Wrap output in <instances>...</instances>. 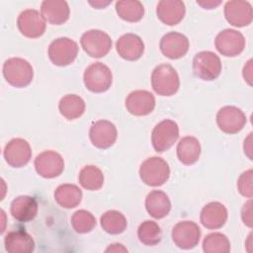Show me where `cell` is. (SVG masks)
Returning a JSON list of instances; mask_svg holds the SVG:
<instances>
[{"label":"cell","instance_id":"cell-1","mask_svg":"<svg viewBox=\"0 0 253 253\" xmlns=\"http://www.w3.org/2000/svg\"><path fill=\"white\" fill-rule=\"evenodd\" d=\"M3 76L13 87L28 86L34 78V69L29 61L21 57L8 58L3 64Z\"/></svg>","mask_w":253,"mask_h":253},{"label":"cell","instance_id":"cell-2","mask_svg":"<svg viewBox=\"0 0 253 253\" xmlns=\"http://www.w3.org/2000/svg\"><path fill=\"white\" fill-rule=\"evenodd\" d=\"M151 86L154 92L160 96H172L179 90V75L172 65L159 64L152 71Z\"/></svg>","mask_w":253,"mask_h":253},{"label":"cell","instance_id":"cell-3","mask_svg":"<svg viewBox=\"0 0 253 253\" xmlns=\"http://www.w3.org/2000/svg\"><path fill=\"white\" fill-rule=\"evenodd\" d=\"M170 176L168 163L161 157L152 156L145 159L139 167L141 181L150 187H159L165 184Z\"/></svg>","mask_w":253,"mask_h":253},{"label":"cell","instance_id":"cell-4","mask_svg":"<svg viewBox=\"0 0 253 253\" xmlns=\"http://www.w3.org/2000/svg\"><path fill=\"white\" fill-rule=\"evenodd\" d=\"M83 82L89 91L93 93H103L110 89L113 83L111 69L102 62L90 64L84 71Z\"/></svg>","mask_w":253,"mask_h":253},{"label":"cell","instance_id":"cell-5","mask_svg":"<svg viewBox=\"0 0 253 253\" xmlns=\"http://www.w3.org/2000/svg\"><path fill=\"white\" fill-rule=\"evenodd\" d=\"M221 68L220 58L210 50L198 52L193 59L194 74L205 81L216 79L221 72Z\"/></svg>","mask_w":253,"mask_h":253},{"label":"cell","instance_id":"cell-6","mask_svg":"<svg viewBox=\"0 0 253 253\" xmlns=\"http://www.w3.org/2000/svg\"><path fill=\"white\" fill-rule=\"evenodd\" d=\"M80 43L84 51L91 57L100 58L109 53L113 42L111 37L101 30H89L80 39Z\"/></svg>","mask_w":253,"mask_h":253},{"label":"cell","instance_id":"cell-7","mask_svg":"<svg viewBox=\"0 0 253 253\" xmlns=\"http://www.w3.org/2000/svg\"><path fill=\"white\" fill-rule=\"evenodd\" d=\"M47 54L54 65L67 66L77 57L78 44L69 38H57L48 45Z\"/></svg>","mask_w":253,"mask_h":253},{"label":"cell","instance_id":"cell-8","mask_svg":"<svg viewBox=\"0 0 253 253\" xmlns=\"http://www.w3.org/2000/svg\"><path fill=\"white\" fill-rule=\"evenodd\" d=\"M179 137V126L172 120H164L158 123L151 133V143L156 152H164L170 149Z\"/></svg>","mask_w":253,"mask_h":253},{"label":"cell","instance_id":"cell-9","mask_svg":"<svg viewBox=\"0 0 253 253\" xmlns=\"http://www.w3.org/2000/svg\"><path fill=\"white\" fill-rule=\"evenodd\" d=\"M214 45L221 55L234 57L242 53L244 50L245 38L236 30L224 29L216 35Z\"/></svg>","mask_w":253,"mask_h":253},{"label":"cell","instance_id":"cell-10","mask_svg":"<svg viewBox=\"0 0 253 253\" xmlns=\"http://www.w3.org/2000/svg\"><path fill=\"white\" fill-rule=\"evenodd\" d=\"M247 119L243 111L235 106H224L216 114L218 128L227 134L239 132L246 125Z\"/></svg>","mask_w":253,"mask_h":253},{"label":"cell","instance_id":"cell-11","mask_svg":"<svg viewBox=\"0 0 253 253\" xmlns=\"http://www.w3.org/2000/svg\"><path fill=\"white\" fill-rule=\"evenodd\" d=\"M171 236L177 247L188 250L198 245L201 237V229L196 222L183 220L174 225Z\"/></svg>","mask_w":253,"mask_h":253},{"label":"cell","instance_id":"cell-12","mask_svg":"<svg viewBox=\"0 0 253 253\" xmlns=\"http://www.w3.org/2000/svg\"><path fill=\"white\" fill-rule=\"evenodd\" d=\"M17 27L20 33L30 39L42 37L46 28L42 15L35 9H27L20 13L17 19Z\"/></svg>","mask_w":253,"mask_h":253},{"label":"cell","instance_id":"cell-13","mask_svg":"<svg viewBox=\"0 0 253 253\" xmlns=\"http://www.w3.org/2000/svg\"><path fill=\"white\" fill-rule=\"evenodd\" d=\"M34 164L37 173L46 179L58 177L64 169V161L62 156L53 150H45L41 152L35 158Z\"/></svg>","mask_w":253,"mask_h":253},{"label":"cell","instance_id":"cell-14","mask_svg":"<svg viewBox=\"0 0 253 253\" xmlns=\"http://www.w3.org/2000/svg\"><path fill=\"white\" fill-rule=\"evenodd\" d=\"M5 161L9 166L21 168L29 163L32 157V149L29 142L21 137L12 138L3 151Z\"/></svg>","mask_w":253,"mask_h":253},{"label":"cell","instance_id":"cell-15","mask_svg":"<svg viewBox=\"0 0 253 253\" xmlns=\"http://www.w3.org/2000/svg\"><path fill=\"white\" fill-rule=\"evenodd\" d=\"M118 137L116 126L107 120L95 122L89 129V138L92 144L99 149H107L114 145Z\"/></svg>","mask_w":253,"mask_h":253},{"label":"cell","instance_id":"cell-16","mask_svg":"<svg viewBox=\"0 0 253 253\" xmlns=\"http://www.w3.org/2000/svg\"><path fill=\"white\" fill-rule=\"evenodd\" d=\"M224 17L234 27L249 26L253 19L252 6L247 1H227L224 5Z\"/></svg>","mask_w":253,"mask_h":253},{"label":"cell","instance_id":"cell-17","mask_svg":"<svg viewBox=\"0 0 253 253\" xmlns=\"http://www.w3.org/2000/svg\"><path fill=\"white\" fill-rule=\"evenodd\" d=\"M159 47L166 57L170 59H178L188 52L189 40L181 33L170 32L161 38Z\"/></svg>","mask_w":253,"mask_h":253},{"label":"cell","instance_id":"cell-18","mask_svg":"<svg viewBox=\"0 0 253 253\" xmlns=\"http://www.w3.org/2000/svg\"><path fill=\"white\" fill-rule=\"evenodd\" d=\"M126 108L133 116L149 115L155 108V98L146 90H134L126 98Z\"/></svg>","mask_w":253,"mask_h":253},{"label":"cell","instance_id":"cell-19","mask_svg":"<svg viewBox=\"0 0 253 253\" xmlns=\"http://www.w3.org/2000/svg\"><path fill=\"white\" fill-rule=\"evenodd\" d=\"M116 49L119 55L128 61L139 59L144 52V43L141 38L135 34H125L116 42Z\"/></svg>","mask_w":253,"mask_h":253},{"label":"cell","instance_id":"cell-20","mask_svg":"<svg viewBox=\"0 0 253 253\" xmlns=\"http://www.w3.org/2000/svg\"><path fill=\"white\" fill-rule=\"evenodd\" d=\"M228 217L227 209L219 202H211L201 211V223L208 229H218L222 227Z\"/></svg>","mask_w":253,"mask_h":253},{"label":"cell","instance_id":"cell-21","mask_svg":"<svg viewBox=\"0 0 253 253\" xmlns=\"http://www.w3.org/2000/svg\"><path fill=\"white\" fill-rule=\"evenodd\" d=\"M186 13L185 4L180 0H161L156 6L157 18L165 25L179 24Z\"/></svg>","mask_w":253,"mask_h":253},{"label":"cell","instance_id":"cell-22","mask_svg":"<svg viewBox=\"0 0 253 253\" xmlns=\"http://www.w3.org/2000/svg\"><path fill=\"white\" fill-rule=\"evenodd\" d=\"M39 210L38 202L34 197L23 195L15 198L10 206L12 216L20 222H28L33 220Z\"/></svg>","mask_w":253,"mask_h":253},{"label":"cell","instance_id":"cell-23","mask_svg":"<svg viewBox=\"0 0 253 253\" xmlns=\"http://www.w3.org/2000/svg\"><path fill=\"white\" fill-rule=\"evenodd\" d=\"M41 14L45 22L51 25H62L68 20L70 9L66 1L44 0L41 5Z\"/></svg>","mask_w":253,"mask_h":253},{"label":"cell","instance_id":"cell-24","mask_svg":"<svg viewBox=\"0 0 253 253\" xmlns=\"http://www.w3.org/2000/svg\"><path fill=\"white\" fill-rule=\"evenodd\" d=\"M4 245L9 253H30L35 249L33 237L23 229L8 232L4 238Z\"/></svg>","mask_w":253,"mask_h":253},{"label":"cell","instance_id":"cell-25","mask_svg":"<svg viewBox=\"0 0 253 253\" xmlns=\"http://www.w3.org/2000/svg\"><path fill=\"white\" fill-rule=\"evenodd\" d=\"M145 209L152 217L156 219L163 218L171 210V202L163 191L154 190L146 196Z\"/></svg>","mask_w":253,"mask_h":253},{"label":"cell","instance_id":"cell-26","mask_svg":"<svg viewBox=\"0 0 253 253\" xmlns=\"http://www.w3.org/2000/svg\"><path fill=\"white\" fill-rule=\"evenodd\" d=\"M177 157L185 165L196 163L201 155V144L195 136H184L177 144Z\"/></svg>","mask_w":253,"mask_h":253},{"label":"cell","instance_id":"cell-27","mask_svg":"<svg viewBox=\"0 0 253 253\" xmlns=\"http://www.w3.org/2000/svg\"><path fill=\"white\" fill-rule=\"evenodd\" d=\"M55 202L64 209L77 207L82 200V191L74 184H61L54 191Z\"/></svg>","mask_w":253,"mask_h":253},{"label":"cell","instance_id":"cell-28","mask_svg":"<svg viewBox=\"0 0 253 253\" xmlns=\"http://www.w3.org/2000/svg\"><path fill=\"white\" fill-rule=\"evenodd\" d=\"M85 107L84 100L76 94L63 96L58 104L59 113L68 121L80 118L85 112Z\"/></svg>","mask_w":253,"mask_h":253},{"label":"cell","instance_id":"cell-29","mask_svg":"<svg viewBox=\"0 0 253 253\" xmlns=\"http://www.w3.org/2000/svg\"><path fill=\"white\" fill-rule=\"evenodd\" d=\"M116 11L121 19L130 23L140 21L144 15V7L142 3L137 0L117 1Z\"/></svg>","mask_w":253,"mask_h":253},{"label":"cell","instance_id":"cell-30","mask_svg":"<svg viewBox=\"0 0 253 253\" xmlns=\"http://www.w3.org/2000/svg\"><path fill=\"white\" fill-rule=\"evenodd\" d=\"M79 184L88 191L100 190L104 185V174L95 165L84 166L78 175Z\"/></svg>","mask_w":253,"mask_h":253},{"label":"cell","instance_id":"cell-31","mask_svg":"<svg viewBox=\"0 0 253 253\" xmlns=\"http://www.w3.org/2000/svg\"><path fill=\"white\" fill-rule=\"evenodd\" d=\"M102 228L109 234H121L127 225L126 216L119 211L111 210L104 212L100 218Z\"/></svg>","mask_w":253,"mask_h":253},{"label":"cell","instance_id":"cell-32","mask_svg":"<svg viewBox=\"0 0 253 253\" xmlns=\"http://www.w3.org/2000/svg\"><path fill=\"white\" fill-rule=\"evenodd\" d=\"M137 236L142 244L153 246L161 241L162 231L155 221L145 220L139 224L137 228Z\"/></svg>","mask_w":253,"mask_h":253},{"label":"cell","instance_id":"cell-33","mask_svg":"<svg viewBox=\"0 0 253 253\" xmlns=\"http://www.w3.org/2000/svg\"><path fill=\"white\" fill-rule=\"evenodd\" d=\"M203 251L206 253H227L230 251L229 239L220 232L208 234L203 240Z\"/></svg>","mask_w":253,"mask_h":253},{"label":"cell","instance_id":"cell-34","mask_svg":"<svg viewBox=\"0 0 253 253\" xmlns=\"http://www.w3.org/2000/svg\"><path fill=\"white\" fill-rule=\"evenodd\" d=\"M71 225L77 233H88L96 226V218L90 211L79 210L72 214Z\"/></svg>","mask_w":253,"mask_h":253},{"label":"cell","instance_id":"cell-35","mask_svg":"<svg viewBox=\"0 0 253 253\" xmlns=\"http://www.w3.org/2000/svg\"><path fill=\"white\" fill-rule=\"evenodd\" d=\"M252 180H253V171L252 169H248L244 171L237 180V189L238 192L246 198L251 199L253 196V187H252Z\"/></svg>","mask_w":253,"mask_h":253},{"label":"cell","instance_id":"cell-36","mask_svg":"<svg viewBox=\"0 0 253 253\" xmlns=\"http://www.w3.org/2000/svg\"><path fill=\"white\" fill-rule=\"evenodd\" d=\"M252 200L250 199L248 202H246L243 205V208L241 210V218L243 223L248 226L252 227L253 225V217H252Z\"/></svg>","mask_w":253,"mask_h":253},{"label":"cell","instance_id":"cell-37","mask_svg":"<svg viewBox=\"0 0 253 253\" xmlns=\"http://www.w3.org/2000/svg\"><path fill=\"white\" fill-rule=\"evenodd\" d=\"M243 78L248 83L249 86H252V59H249L243 67Z\"/></svg>","mask_w":253,"mask_h":253},{"label":"cell","instance_id":"cell-38","mask_svg":"<svg viewBox=\"0 0 253 253\" xmlns=\"http://www.w3.org/2000/svg\"><path fill=\"white\" fill-rule=\"evenodd\" d=\"M244 153L248 156L249 159H252V132L244 140Z\"/></svg>","mask_w":253,"mask_h":253},{"label":"cell","instance_id":"cell-39","mask_svg":"<svg viewBox=\"0 0 253 253\" xmlns=\"http://www.w3.org/2000/svg\"><path fill=\"white\" fill-rule=\"evenodd\" d=\"M197 3L202 6L204 9H214L217 7L221 1H212V0H204V1H197Z\"/></svg>","mask_w":253,"mask_h":253},{"label":"cell","instance_id":"cell-40","mask_svg":"<svg viewBox=\"0 0 253 253\" xmlns=\"http://www.w3.org/2000/svg\"><path fill=\"white\" fill-rule=\"evenodd\" d=\"M105 252H127V249L121 243H113L105 250Z\"/></svg>","mask_w":253,"mask_h":253},{"label":"cell","instance_id":"cell-41","mask_svg":"<svg viewBox=\"0 0 253 253\" xmlns=\"http://www.w3.org/2000/svg\"><path fill=\"white\" fill-rule=\"evenodd\" d=\"M111 2H112V1H106V2H105V1H95V2L90 1L89 4L92 5L93 7L97 8V9H102V8H105L106 6H108Z\"/></svg>","mask_w":253,"mask_h":253}]
</instances>
